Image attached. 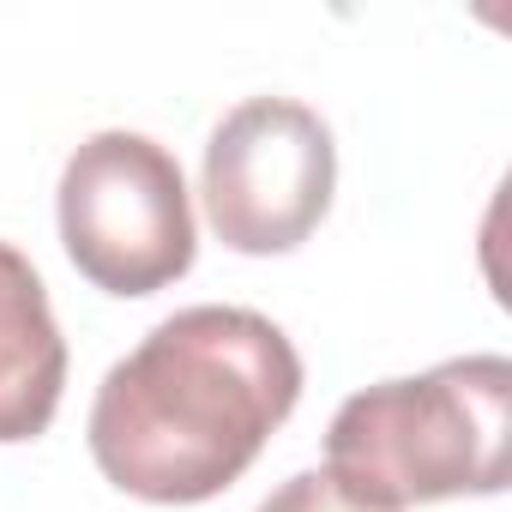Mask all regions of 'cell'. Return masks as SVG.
<instances>
[{
  "mask_svg": "<svg viewBox=\"0 0 512 512\" xmlns=\"http://www.w3.org/2000/svg\"><path fill=\"white\" fill-rule=\"evenodd\" d=\"M67 386V338L49 290L13 241H0V446L37 440Z\"/></svg>",
  "mask_w": 512,
  "mask_h": 512,
  "instance_id": "obj_5",
  "label": "cell"
},
{
  "mask_svg": "<svg viewBox=\"0 0 512 512\" xmlns=\"http://www.w3.org/2000/svg\"><path fill=\"white\" fill-rule=\"evenodd\" d=\"M302 398V356L253 308H181L121 356L91 404L97 470L157 506L223 494Z\"/></svg>",
  "mask_w": 512,
  "mask_h": 512,
  "instance_id": "obj_1",
  "label": "cell"
},
{
  "mask_svg": "<svg viewBox=\"0 0 512 512\" xmlns=\"http://www.w3.org/2000/svg\"><path fill=\"white\" fill-rule=\"evenodd\" d=\"M61 247L109 296H157L193 266V205L175 151L145 133H91L61 169Z\"/></svg>",
  "mask_w": 512,
  "mask_h": 512,
  "instance_id": "obj_3",
  "label": "cell"
},
{
  "mask_svg": "<svg viewBox=\"0 0 512 512\" xmlns=\"http://www.w3.org/2000/svg\"><path fill=\"white\" fill-rule=\"evenodd\" d=\"M338 145L332 127L296 97H253L211 127L199 193L223 247L290 253L332 211Z\"/></svg>",
  "mask_w": 512,
  "mask_h": 512,
  "instance_id": "obj_4",
  "label": "cell"
},
{
  "mask_svg": "<svg viewBox=\"0 0 512 512\" xmlns=\"http://www.w3.org/2000/svg\"><path fill=\"white\" fill-rule=\"evenodd\" d=\"M260 512H386V506L350 494L332 470H296L284 488H272L260 500Z\"/></svg>",
  "mask_w": 512,
  "mask_h": 512,
  "instance_id": "obj_6",
  "label": "cell"
},
{
  "mask_svg": "<svg viewBox=\"0 0 512 512\" xmlns=\"http://www.w3.org/2000/svg\"><path fill=\"white\" fill-rule=\"evenodd\" d=\"M512 446V362L458 356L410 380H380L338 404L326 428V470L386 506L452 494H500Z\"/></svg>",
  "mask_w": 512,
  "mask_h": 512,
  "instance_id": "obj_2",
  "label": "cell"
}]
</instances>
